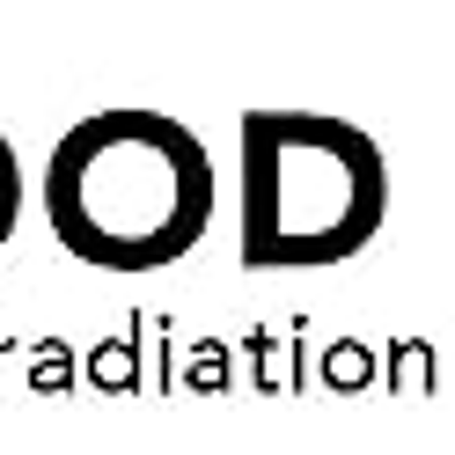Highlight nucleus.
<instances>
[{
    "instance_id": "1",
    "label": "nucleus",
    "mask_w": 455,
    "mask_h": 455,
    "mask_svg": "<svg viewBox=\"0 0 455 455\" xmlns=\"http://www.w3.org/2000/svg\"><path fill=\"white\" fill-rule=\"evenodd\" d=\"M206 148L155 110L81 118L44 162V220L67 258L96 272H155L206 235Z\"/></svg>"
},
{
    "instance_id": "2",
    "label": "nucleus",
    "mask_w": 455,
    "mask_h": 455,
    "mask_svg": "<svg viewBox=\"0 0 455 455\" xmlns=\"http://www.w3.org/2000/svg\"><path fill=\"white\" fill-rule=\"evenodd\" d=\"M243 162V265H331L375 235L382 169L367 140L308 118H250Z\"/></svg>"
},
{
    "instance_id": "3",
    "label": "nucleus",
    "mask_w": 455,
    "mask_h": 455,
    "mask_svg": "<svg viewBox=\"0 0 455 455\" xmlns=\"http://www.w3.org/2000/svg\"><path fill=\"white\" fill-rule=\"evenodd\" d=\"M74 382H81L74 346H60V338H37V346H30V389H37V396H67Z\"/></svg>"
},
{
    "instance_id": "4",
    "label": "nucleus",
    "mask_w": 455,
    "mask_h": 455,
    "mask_svg": "<svg viewBox=\"0 0 455 455\" xmlns=\"http://www.w3.org/2000/svg\"><path fill=\"white\" fill-rule=\"evenodd\" d=\"M15 228H22V155H15V140L0 132V250L15 243Z\"/></svg>"
},
{
    "instance_id": "5",
    "label": "nucleus",
    "mask_w": 455,
    "mask_h": 455,
    "mask_svg": "<svg viewBox=\"0 0 455 455\" xmlns=\"http://www.w3.org/2000/svg\"><path fill=\"white\" fill-rule=\"evenodd\" d=\"M89 382H96V389H132V382H140V360H132L125 338H103V346L89 353Z\"/></svg>"
},
{
    "instance_id": "6",
    "label": "nucleus",
    "mask_w": 455,
    "mask_h": 455,
    "mask_svg": "<svg viewBox=\"0 0 455 455\" xmlns=\"http://www.w3.org/2000/svg\"><path fill=\"white\" fill-rule=\"evenodd\" d=\"M220 375H228V360H220V346H198V353H191V367H184V382H191V389H213Z\"/></svg>"
},
{
    "instance_id": "7",
    "label": "nucleus",
    "mask_w": 455,
    "mask_h": 455,
    "mask_svg": "<svg viewBox=\"0 0 455 455\" xmlns=\"http://www.w3.org/2000/svg\"><path fill=\"white\" fill-rule=\"evenodd\" d=\"M331 382H338V389L367 382V353H360V346H331Z\"/></svg>"
}]
</instances>
